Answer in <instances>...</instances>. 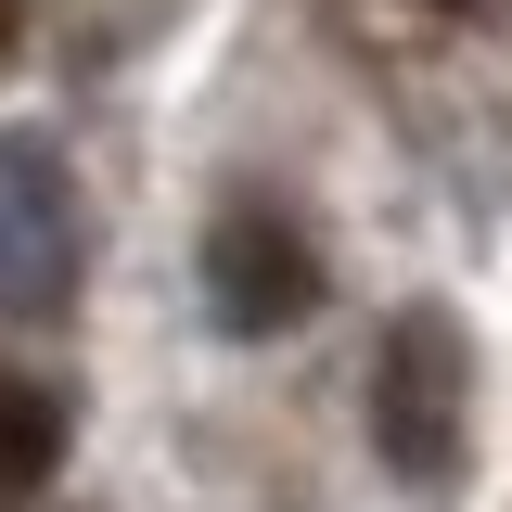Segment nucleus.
I'll return each mask as SVG.
<instances>
[{"mask_svg": "<svg viewBox=\"0 0 512 512\" xmlns=\"http://www.w3.org/2000/svg\"><path fill=\"white\" fill-rule=\"evenodd\" d=\"M52 461H64V397L26 384V372H0V512L26 487H52Z\"/></svg>", "mask_w": 512, "mask_h": 512, "instance_id": "20e7f679", "label": "nucleus"}, {"mask_svg": "<svg viewBox=\"0 0 512 512\" xmlns=\"http://www.w3.org/2000/svg\"><path fill=\"white\" fill-rule=\"evenodd\" d=\"M77 180H64V154L39 128H0V320H52L77 295Z\"/></svg>", "mask_w": 512, "mask_h": 512, "instance_id": "f03ea898", "label": "nucleus"}, {"mask_svg": "<svg viewBox=\"0 0 512 512\" xmlns=\"http://www.w3.org/2000/svg\"><path fill=\"white\" fill-rule=\"evenodd\" d=\"M13 26H26V0H0V52H13Z\"/></svg>", "mask_w": 512, "mask_h": 512, "instance_id": "39448f33", "label": "nucleus"}, {"mask_svg": "<svg viewBox=\"0 0 512 512\" xmlns=\"http://www.w3.org/2000/svg\"><path fill=\"white\" fill-rule=\"evenodd\" d=\"M436 13H487V0H436Z\"/></svg>", "mask_w": 512, "mask_h": 512, "instance_id": "423d86ee", "label": "nucleus"}, {"mask_svg": "<svg viewBox=\"0 0 512 512\" xmlns=\"http://www.w3.org/2000/svg\"><path fill=\"white\" fill-rule=\"evenodd\" d=\"M372 448H384V474L423 487V500L461 487V461H474V346H461L448 308H410L372 346Z\"/></svg>", "mask_w": 512, "mask_h": 512, "instance_id": "f257e3e1", "label": "nucleus"}, {"mask_svg": "<svg viewBox=\"0 0 512 512\" xmlns=\"http://www.w3.org/2000/svg\"><path fill=\"white\" fill-rule=\"evenodd\" d=\"M205 295L231 333H282V320L320 308V256L295 244V218H269V205H231L218 231H205Z\"/></svg>", "mask_w": 512, "mask_h": 512, "instance_id": "7ed1b4c3", "label": "nucleus"}]
</instances>
